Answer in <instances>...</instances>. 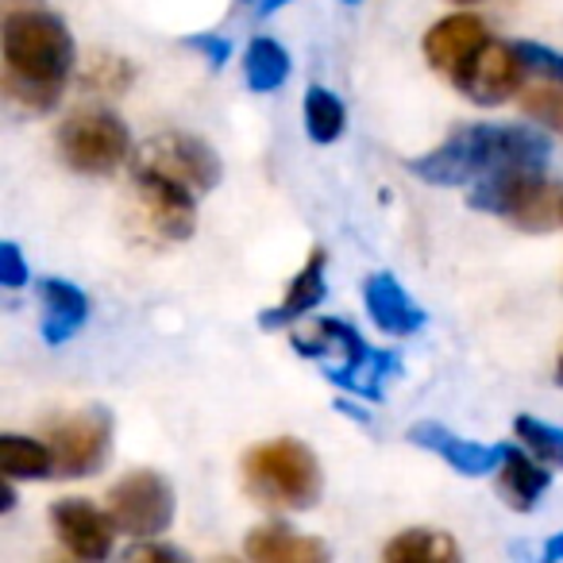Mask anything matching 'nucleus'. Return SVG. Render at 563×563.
Here are the masks:
<instances>
[{
  "label": "nucleus",
  "mask_w": 563,
  "mask_h": 563,
  "mask_svg": "<svg viewBox=\"0 0 563 563\" xmlns=\"http://www.w3.org/2000/svg\"><path fill=\"white\" fill-rule=\"evenodd\" d=\"M548 140L529 128L514 124H471L448 135L437 151L421 158H409V170L429 186H471L498 170L514 166H532L544 170L548 163Z\"/></svg>",
  "instance_id": "nucleus-2"
},
{
  "label": "nucleus",
  "mask_w": 563,
  "mask_h": 563,
  "mask_svg": "<svg viewBox=\"0 0 563 563\" xmlns=\"http://www.w3.org/2000/svg\"><path fill=\"white\" fill-rule=\"evenodd\" d=\"M521 109L529 112L537 124H544L548 132L563 135V81H548V86L525 89Z\"/></svg>",
  "instance_id": "nucleus-25"
},
{
  "label": "nucleus",
  "mask_w": 563,
  "mask_h": 563,
  "mask_svg": "<svg viewBox=\"0 0 563 563\" xmlns=\"http://www.w3.org/2000/svg\"><path fill=\"white\" fill-rule=\"evenodd\" d=\"M540 555H544V560H548V563L563 560V532H555V537H552V540H548V544H544V552H540Z\"/></svg>",
  "instance_id": "nucleus-31"
},
{
  "label": "nucleus",
  "mask_w": 563,
  "mask_h": 563,
  "mask_svg": "<svg viewBox=\"0 0 563 563\" xmlns=\"http://www.w3.org/2000/svg\"><path fill=\"white\" fill-rule=\"evenodd\" d=\"M189 47L201 51V58L212 66V70H220V66L228 63V55H232V47H228V40H220V35H189Z\"/></svg>",
  "instance_id": "nucleus-29"
},
{
  "label": "nucleus",
  "mask_w": 563,
  "mask_h": 563,
  "mask_svg": "<svg viewBox=\"0 0 563 563\" xmlns=\"http://www.w3.org/2000/svg\"><path fill=\"white\" fill-rule=\"evenodd\" d=\"M321 301H324V251L317 247L313 255L306 258V266L294 274L290 286H286V298H282V306L266 309V313L258 317V324H263L266 332L286 329V324H294V321H301V317L313 313Z\"/></svg>",
  "instance_id": "nucleus-17"
},
{
  "label": "nucleus",
  "mask_w": 563,
  "mask_h": 563,
  "mask_svg": "<svg viewBox=\"0 0 563 563\" xmlns=\"http://www.w3.org/2000/svg\"><path fill=\"white\" fill-rule=\"evenodd\" d=\"M247 86L255 89V93H274V89L286 86V78H290L294 63L290 55H286V47H282L278 40H251L247 47Z\"/></svg>",
  "instance_id": "nucleus-22"
},
{
  "label": "nucleus",
  "mask_w": 563,
  "mask_h": 563,
  "mask_svg": "<svg viewBox=\"0 0 563 563\" xmlns=\"http://www.w3.org/2000/svg\"><path fill=\"white\" fill-rule=\"evenodd\" d=\"M58 155L78 174H112L120 163H128V124L109 109L74 112L58 128Z\"/></svg>",
  "instance_id": "nucleus-6"
},
{
  "label": "nucleus",
  "mask_w": 563,
  "mask_h": 563,
  "mask_svg": "<svg viewBox=\"0 0 563 563\" xmlns=\"http://www.w3.org/2000/svg\"><path fill=\"white\" fill-rule=\"evenodd\" d=\"M4 97L20 112H51L74 70L70 27L43 9H16L4 16Z\"/></svg>",
  "instance_id": "nucleus-1"
},
{
  "label": "nucleus",
  "mask_w": 563,
  "mask_h": 563,
  "mask_svg": "<svg viewBox=\"0 0 563 563\" xmlns=\"http://www.w3.org/2000/svg\"><path fill=\"white\" fill-rule=\"evenodd\" d=\"M0 471L4 478H47L55 471V452L47 440L4 432L0 437Z\"/></svg>",
  "instance_id": "nucleus-21"
},
{
  "label": "nucleus",
  "mask_w": 563,
  "mask_h": 563,
  "mask_svg": "<svg viewBox=\"0 0 563 563\" xmlns=\"http://www.w3.org/2000/svg\"><path fill=\"white\" fill-rule=\"evenodd\" d=\"M363 301H367V313L375 317V324L386 336H413V332L424 329V309L409 298L406 286L394 274H371L363 282Z\"/></svg>",
  "instance_id": "nucleus-15"
},
{
  "label": "nucleus",
  "mask_w": 563,
  "mask_h": 563,
  "mask_svg": "<svg viewBox=\"0 0 563 563\" xmlns=\"http://www.w3.org/2000/svg\"><path fill=\"white\" fill-rule=\"evenodd\" d=\"M517 51H521L529 74H540V78H548V81H563L560 51H548V47H540V43H517Z\"/></svg>",
  "instance_id": "nucleus-27"
},
{
  "label": "nucleus",
  "mask_w": 563,
  "mask_h": 563,
  "mask_svg": "<svg viewBox=\"0 0 563 563\" xmlns=\"http://www.w3.org/2000/svg\"><path fill=\"white\" fill-rule=\"evenodd\" d=\"M290 0H258V16H274L278 9H286Z\"/></svg>",
  "instance_id": "nucleus-32"
},
{
  "label": "nucleus",
  "mask_w": 563,
  "mask_h": 563,
  "mask_svg": "<svg viewBox=\"0 0 563 563\" xmlns=\"http://www.w3.org/2000/svg\"><path fill=\"white\" fill-rule=\"evenodd\" d=\"M243 552L255 563H324L329 560V548H324L321 540L301 537V532L286 529V525H263V529L247 532Z\"/></svg>",
  "instance_id": "nucleus-18"
},
{
  "label": "nucleus",
  "mask_w": 563,
  "mask_h": 563,
  "mask_svg": "<svg viewBox=\"0 0 563 563\" xmlns=\"http://www.w3.org/2000/svg\"><path fill=\"white\" fill-rule=\"evenodd\" d=\"M344 124H347V112H344V101H340L332 89L324 86H313L306 93V132L313 143H336L344 135Z\"/></svg>",
  "instance_id": "nucleus-23"
},
{
  "label": "nucleus",
  "mask_w": 563,
  "mask_h": 563,
  "mask_svg": "<svg viewBox=\"0 0 563 563\" xmlns=\"http://www.w3.org/2000/svg\"><path fill=\"white\" fill-rule=\"evenodd\" d=\"M514 432L540 463H555V467H563V429L537 421V417H517Z\"/></svg>",
  "instance_id": "nucleus-24"
},
{
  "label": "nucleus",
  "mask_w": 563,
  "mask_h": 563,
  "mask_svg": "<svg viewBox=\"0 0 563 563\" xmlns=\"http://www.w3.org/2000/svg\"><path fill=\"white\" fill-rule=\"evenodd\" d=\"M344 4H363V0H344Z\"/></svg>",
  "instance_id": "nucleus-35"
},
{
  "label": "nucleus",
  "mask_w": 563,
  "mask_h": 563,
  "mask_svg": "<svg viewBox=\"0 0 563 563\" xmlns=\"http://www.w3.org/2000/svg\"><path fill=\"white\" fill-rule=\"evenodd\" d=\"M51 525H55L66 552L78 555V560H104V555L112 552L117 521H112V514L93 509L86 498L55 501V506H51Z\"/></svg>",
  "instance_id": "nucleus-12"
},
{
  "label": "nucleus",
  "mask_w": 563,
  "mask_h": 563,
  "mask_svg": "<svg viewBox=\"0 0 563 563\" xmlns=\"http://www.w3.org/2000/svg\"><path fill=\"white\" fill-rule=\"evenodd\" d=\"M409 444L424 448V452H437L448 467L460 471V475H471V478L490 475V471H498L501 460H506V448H490V444H478V440H463V437H455L452 429H444V424H437V421H417L413 429H409Z\"/></svg>",
  "instance_id": "nucleus-14"
},
{
  "label": "nucleus",
  "mask_w": 563,
  "mask_h": 563,
  "mask_svg": "<svg viewBox=\"0 0 563 563\" xmlns=\"http://www.w3.org/2000/svg\"><path fill=\"white\" fill-rule=\"evenodd\" d=\"M498 483L501 494L509 498V506L532 509L540 494L548 490V483H552V471H544L537 460H529L521 448H506V460L498 467Z\"/></svg>",
  "instance_id": "nucleus-19"
},
{
  "label": "nucleus",
  "mask_w": 563,
  "mask_h": 563,
  "mask_svg": "<svg viewBox=\"0 0 563 563\" xmlns=\"http://www.w3.org/2000/svg\"><path fill=\"white\" fill-rule=\"evenodd\" d=\"M490 40L486 35V24L471 12H455V16H444L424 32L421 47H424V58L437 74L444 78H460L467 70V63L478 55V47Z\"/></svg>",
  "instance_id": "nucleus-13"
},
{
  "label": "nucleus",
  "mask_w": 563,
  "mask_h": 563,
  "mask_svg": "<svg viewBox=\"0 0 563 563\" xmlns=\"http://www.w3.org/2000/svg\"><path fill=\"white\" fill-rule=\"evenodd\" d=\"M128 560H163V563H178L181 552L174 548H163V544H140V548H128Z\"/></svg>",
  "instance_id": "nucleus-30"
},
{
  "label": "nucleus",
  "mask_w": 563,
  "mask_h": 563,
  "mask_svg": "<svg viewBox=\"0 0 563 563\" xmlns=\"http://www.w3.org/2000/svg\"><path fill=\"white\" fill-rule=\"evenodd\" d=\"M560 220H563V209H560Z\"/></svg>",
  "instance_id": "nucleus-36"
},
{
  "label": "nucleus",
  "mask_w": 563,
  "mask_h": 563,
  "mask_svg": "<svg viewBox=\"0 0 563 563\" xmlns=\"http://www.w3.org/2000/svg\"><path fill=\"white\" fill-rule=\"evenodd\" d=\"M47 444L55 452V471L66 478H81L97 471L112 444V417L104 409H81L74 417L47 424Z\"/></svg>",
  "instance_id": "nucleus-10"
},
{
  "label": "nucleus",
  "mask_w": 563,
  "mask_h": 563,
  "mask_svg": "<svg viewBox=\"0 0 563 563\" xmlns=\"http://www.w3.org/2000/svg\"><path fill=\"white\" fill-rule=\"evenodd\" d=\"M555 383L563 386V355H560V363H555Z\"/></svg>",
  "instance_id": "nucleus-33"
},
{
  "label": "nucleus",
  "mask_w": 563,
  "mask_h": 563,
  "mask_svg": "<svg viewBox=\"0 0 563 563\" xmlns=\"http://www.w3.org/2000/svg\"><path fill=\"white\" fill-rule=\"evenodd\" d=\"M109 514L128 537H158L174 521V486L158 471H132L109 490Z\"/></svg>",
  "instance_id": "nucleus-8"
},
{
  "label": "nucleus",
  "mask_w": 563,
  "mask_h": 563,
  "mask_svg": "<svg viewBox=\"0 0 563 563\" xmlns=\"http://www.w3.org/2000/svg\"><path fill=\"white\" fill-rule=\"evenodd\" d=\"M40 301H43V340L51 347H63L81 332L89 317V298L66 278H43L40 282Z\"/></svg>",
  "instance_id": "nucleus-16"
},
{
  "label": "nucleus",
  "mask_w": 563,
  "mask_h": 563,
  "mask_svg": "<svg viewBox=\"0 0 563 563\" xmlns=\"http://www.w3.org/2000/svg\"><path fill=\"white\" fill-rule=\"evenodd\" d=\"M243 483L255 501L271 509H309L321 498V463L301 440H271L247 452L243 460Z\"/></svg>",
  "instance_id": "nucleus-3"
},
{
  "label": "nucleus",
  "mask_w": 563,
  "mask_h": 563,
  "mask_svg": "<svg viewBox=\"0 0 563 563\" xmlns=\"http://www.w3.org/2000/svg\"><path fill=\"white\" fill-rule=\"evenodd\" d=\"M467 205L478 212L509 220V224L525 228V232H544L560 217L563 197L544 181V170L514 166V170H498L490 178L475 181Z\"/></svg>",
  "instance_id": "nucleus-5"
},
{
  "label": "nucleus",
  "mask_w": 563,
  "mask_h": 563,
  "mask_svg": "<svg viewBox=\"0 0 563 563\" xmlns=\"http://www.w3.org/2000/svg\"><path fill=\"white\" fill-rule=\"evenodd\" d=\"M386 563H455L460 560V544L452 532L440 529H406L383 548Z\"/></svg>",
  "instance_id": "nucleus-20"
},
{
  "label": "nucleus",
  "mask_w": 563,
  "mask_h": 563,
  "mask_svg": "<svg viewBox=\"0 0 563 563\" xmlns=\"http://www.w3.org/2000/svg\"><path fill=\"white\" fill-rule=\"evenodd\" d=\"M294 347H298V355H313V360H321L329 352L344 355L340 367H324V378L336 386H347V390L363 394L371 401L383 398V378H390L398 371L394 355L367 347V340L347 321H317L309 332L294 336Z\"/></svg>",
  "instance_id": "nucleus-4"
},
{
  "label": "nucleus",
  "mask_w": 563,
  "mask_h": 563,
  "mask_svg": "<svg viewBox=\"0 0 563 563\" xmlns=\"http://www.w3.org/2000/svg\"><path fill=\"white\" fill-rule=\"evenodd\" d=\"M525 74H529V66H525L517 43L486 40L483 47H478V55L467 63V70L455 78V86L475 104H501L514 93H521Z\"/></svg>",
  "instance_id": "nucleus-11"
},
{
  "label": "nucleus",
  "mask_w": 563,
  "mask_h": 563,
  "mask_svg": "<svg viewBox=\"0 0 563 563\" xmlns=\"http://www.w3.org/2000/svg\"><path fill=\"white\" fill-rule=\"evenodd\" d=\"M132 212L135 224L155 243H181L194 235L197 194L189 186L151 170H132Z\"/></svg>",
  "instance_id": "nucleus-7"
},
{
  "label": "nucleus",
  "mask_w": 563,
  "mask_h": 563,
  "mask_svg": "<svg viewBox=\"0 0 563 563\" xmlns=\"http://www.w3.org/2000/svg\"><path fill=\"white\" fill-rule=\"evenodd\" d=\"M27 263H24V255H20V247L12 240H4L0 243V286L4 290H20V286H27Z\"/></svg>",
  "instance_id": "nucleus-28"
},
{
  "label": "nucleus",
  "mask_w": 563,
  "mask_h": 563,
  "mask_svg": "<svg viewBox=\"0 0 563 563\" xmlns=\"http://www.w3.org/2000/svg\"><path fill=\"white\" fill-rule=\"evenodd\" d=\"M132 170L163 174V178H174V181H181V186H189L194 194H209L220 181V158H217V151L205 140H197V135L166 132L143 143Z\"/></svg>",
  "instance_id": "nucleus-9"
},
{
  "label": "nucleus",
  "mask_w": 563,
  "mask_h": 563,
  "mask_svg": "<svg viewBox=\"0 0 563 563\" xmlns=\"http://www.w3.org/2000/svg\"><path fill=\"white\" fill-rule=\"evenodd\" d=\"M128 86H132V66H128L124 58L97 55L93 63H89L86 89H93V93H101V97H117V93H124Z\"/></svg>",
  "instance_id": "nucleus-26"
},
{
  "label": "nucleus",
  "mask_w": 563,
  "mask_h": 563,
  "mask_svg": "<svg viewBox=\"0 0 563 563\" xmlns=\"http://www.w3.org/2000/svg\"><path fill=\"white\" fill-rule=\"evenodd\" d=\"M452 4H478V0H452Z\"/></svg>",
  "instance_id": "nucleus-34"
}]
</instances>
